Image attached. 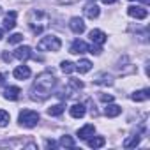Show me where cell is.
<instances>
[{
    "label": "cell",
    "instance_id": "6da1fadb",
    "mask_svg": "<svg viewBox=\"0 0 150 150\" xmlns=\"http://www.w3.org/2000/svg\"><path fill=\"white\" fill-rule=\"evenodd\" d=\"M55 87V76L53 72L44 71L35 78L32 88H30V99L32 101H44L51 96V88Z\"/></svg>",
    "mask_w": 150,
    "mask_h": 150
},
{
    "label": "cell",
    "instance_id": "7a4b0ae2",
    "mask_svg": "<svg viewBox=\"0 0 150 150\" xmlns=\"http://www.w3.org/2000/svg\"><path fill=\"white\" fill-rule=\"evenodd\" d=\"M28 27H30V30H32V34L34 35H41L42 34V30L48 27V23H50V16H48V13H44V11H41V9H32L30 13H28Z\"/></svg>",
    "mask_w": 150,
    "mask_h": 150
},
{
    "label": "cell",
    "instance_id": "3957f363",
    "mask_svg": "<svg viewBox=\"0 0 150 150\" xmlns=\"http://www.w3.org/2000/svg\"><path fill=\"white\" fill-rule=\"evenodd\" d=\"M62 48V41L57 35H46L37 42V50L41 51H58Z\"/></svg>",
    "mask_w": 150,
    "mask_h": 150
},
{
    "label": "cell",
    "instance_id": "277c9868",
    "mask_svg": "<svg viewBox=\"0 0 150 150\" xmlns=\"http://www.w3.org/2000/svg\"><path fill=\"white\" fill-rule=\"evenodd\" d=\"M18 122H20L23 127L32 129V127H35L37 122H39V113L34 111V110H23V111L20 113V117H18Z\"/></svg>",
    "mask_w": 150,
    "mask_h": 150
},
{
    "label": "cell",
    "instance_id": "5b68a950",
    "mask_svg": "<svg viewBox=\"0 0 150 150\" xmlns=\"http://www.w3.org/2000/svg\"><path fill=\"white\" fill-rule=\"evenodd\" d=\"M81 88H83V81L71 78V80H69V83H67V87H65V88H64V92L60 94V97H62V99H67V97L74 96V92H76V90H81Z\"/></svg>",
    "mask_w": 150,
    "mask_h": 150
},
{
    "label": "cell",
    "instance_id": "8992f818",
    "mask_svg": "<svg viewBox=\"0 0 150 150\" xmlns=\"http://www.w3.org/2000/svg\"><path fill=\"white\" fill-rule=\"evenodd\" d=\"M127 14L131 18H136V20H145L148 16V11L145 7H139V6H131V7H127Z\"/></svg>",
    "mask_w": 150,
    "mask_h": 150
},
{
    "label": "cell",
    "instance_id": "52a82bcc",
    "mask_svg": "<svg viewBox=\"0 0 150 150\" xmlns=\"http://www.w3.org/2000/svg\"><path fill=\"white\" fill-rule=\"evenodd\" d=\"M88 35H90V41H92L94 44H99V46H101V44H104V42H106V39H108V37H106V34H104L103 30H99V28L90 30V34H88Z\"/></svg>",
    "mask_w": 150,
    "mask_h": 150
},
{
    "label": "cell",
    "instance_id": "ba28073f",
    "mask_svg": "<svg viewBox=\"0 0 150 150\" xmlns=\"http://www.w3.org/2000/svg\"><path fill=\"white\" fill-rule=\"evenodd\" d=\"M69 27H71V30H72L74 34H83V32H85V23H83V20H81V18H78V16L71 18Z\"/></svg>",
    "mask_w": 150,
    "mask_h": 150
},
{
    "label": "cell",
    "instance_id": "9c48e42d",
    "mask_svg": "<svg viewBox=\"0 0 150 150\" xmlns=\"http://www.w3.org/2000/svg\"><path fill=\"white\" fill-rule=\"evenodd\" d=\"M13 57L18 58V60H27V58L32 57V50H30V46H20V48L14 50Z\"/></svg>",
    "mask_w": 150,
    "mask_h": 150
},
{
    "label": "cell",
    "instance_id": "30bf717a",
    "mask_svg": "<svg viewBox=\"0 0 150 150\" xmlns=\"http://www.w3.org/2000/svg\"><path fill=\"white\" fill-rule=\"evenodd\" d=\"M71 53H74V55H80V53H87L88 51V44L87 42H83V41H80V39H76L72 44H71V50H69Z\"/></svg>",
    "mask_w": 150,
    "mask_h": 150
},
{
    "label": "cell",
    "instance_id": "8fae6325",
    "mask_svg": "<svg viewBox=\"0 0 150 150\" xmlns=\"http://www.w3.org/2000/svg\"><path fill=\"white\" fill-rule=\"evenodd\" d=\"M94 132H96L94 124H87V125H83L81 129H78V138H80V139H88L90 136H94Z\"/></svg>",
    "mask_w": 150,
    "mask_h": 150
},
{
    "label": "cell",
    "instance_id": "7c38bea8",
    "mask_svg": "<svg viewBox=\"0 0 150 150\" xmlns=\"http://www.w3.org/2000/svg\"><path fill=\"white\" fill-rule=\"evenodd\" d=\"M13 76H14L16 80H27V78H30V69H28L27 65H18V67L13 71Z\"/></svg>",
    "mask_w": 150,
    "mask_h": 150
},
{
    "label": "cell",
    "instance_id": "4fadbf2b",
    "mask_svg": "<svg viewBox=\"0 0 150 150\" xmlns=\"http://www.w3.org/2000/svg\"><path fill=\"white\" fill-rule=\"evenodd\" d=\"M16 11H9L7 14H6V18H4V28L6 30H13L14 27H16Z\"/></svg>",
    "mask_w": 150,
    "mask_h": 150
},
{
    "label": "cell",
    "instance_id": "5bb4252c",
    "mask_svg": "<svg viewBox=\"0 0 150 150\" xmlns=\"http://www.w3.org/2000/svg\"><path fill=\"white\" fill-rule=\"evenodd\" d=\"M69 113H71V117L72 118H81V117H85V113H87V110H85V104H72L71 106V110H69Z\"/></svg>",
    "mask_w": 150,
    "mask_h": 150
},
{
    "label": "cell",
    "instance_id": "9a60e30c",
    "mask_svg": "<svg viewBox=\"0 0 150 150\" xmlns=\"http://www.w3.org/2000/svg\"><path fill=\"white\" fill-rule=\"evenodd\" d=\"M20 94H21V90L18 87H7L6 92H4V97L7 101H18L20 99Z\"/></svg>",
    "mask_w": 150,
    "mask_h": 150
},
{
    "label": "cell",
    "instance_id": "2e32d148",
    "mask_svg": "<svg viewBox=\"0 0 150 150\" xmlns=\"http://www.w3.org/2000/svg\"><path fill=\"white\" fill-rule=\"evenodd\" d=\"M99 14H101L99 6H96V4H88V6L85 7V16H87V18L96 20V18H99Z\"/></svg>",
    "mask_w": 150,
    "mask_h": 150
},
{
    "label": "cell",
    "instance_id": "e0dca14e",
    "mask_svg": "<svg viewBox=\"0 0 150 150\" xmlns=\"http://www.w3.org/2000/svg\"><path fill=\"white\" fill-rule=\"evenodd\" d=\"M131 99H132V101H136V103H143V101L150 99V90H148V88L138 90V92H134V94L131 96Z\"/></svg>",
    "mask_w": 150,
    "mask_h": 150
},
{
    "label": "cell",
    "instance_id": "ac0fdd59",
    "mask_svg": "<svg viewBox=\"0 0 150 150\" xmlns=\"http://www.w3.org/2000/svg\"><path fill=\"white\" fill-rule=\"evenodd\" d=\"M94 83H97V85H113V78L106 72H101L94 78Z\"/></svg>",
    "mask_w": 150,
    "mask_h": 150
},
{
    "label": "cell",
    "instance_id": "d6986e66",
    "mask_svg": "<svg viewBox=\"0 0 150 150\" xmlns=\"http://www.w3.org/2000/svg\"><path fill=\"white\" fill-rule=\"evenodd\" d=\"M74 65H76V71H78L80 74H85V72H88V71L92 69V62L87 60V58H81L78 64H74Z\"/></svg>",
    "mask_w": 150,
    "mask_h": 150
},
{
    "label": "cell",
    "instance_id": "ffe728a7",
    "mask_svg": "<svg viewBox=\"0 0 150 150\" xmlns=\"http://www.w3.org/2000/svg\"><path fill=\"white\" fill-rule=\"evenodd\" d=\"M120 113H122V108H120L118 104H108V106L104 108V115H106V117H111V118H113V117H118Z\"/></svg>",
    "mask_w": 150,
    "mask_h": 150
},
{
    "label": "cell",
    "instance_id": "44dd1931",
    "mask_svg": "<svg viewBox=\"0 0 150 150\" xmlns=\"http://www.w3.org/2000/svg\"><path fill=\"white\" fill-rule=\"evenodd\" d=\"M0 146H27V148H32V150L37 148L35 143H23V141H4V143H0Z\"/></svg>",
    "mask_w": 150,
    "mask_h": 150
},
{
    "label": "cell",
    "instance_id": "7402d4cb",
    "mask_svg": "<svg viewBox=\"0 0 150 150\" xmlns=\"http://www.w3.org/2000/svg\"><path fill=\"white\" fill-rule=\"evenodd\" d=\"M87 141H88V146H90V148H101V146H104V143H106V139H104L103 136H94V138L90 136Z\"/></svg>",
    "mask_w": 150,
    "mask_h": 150
},
{
    "label": "cell",
    "instance_id": "603a6c76",
    "mask_svg": "<svg viewBox=\"0 0 150 150\" xmlns=\"http://www.w3.org/2000/svg\"><path fill=\"white\" fill-rule=\"evenodd\" d=\"M58 145L62 146V148H74V145H76V143H74V139L71 138V136H62L60 138V141H58Z\"/></svg>",
    "mask_w": 150,
    "mask_h": 150
},
{
    "label": "cell",
    "instance_id": "cb8c5ba5",
    "mask_svg": "<svg viewBox=\"0 0 150 150\" xmlns=\"http://www.w3.org/2000/svg\"><path fill=\"white\" fill-rule=\"evenodd\" d=\"M64 110H65V106L60 103V104H55V106L48 108V115H50V117H58V115L64 113Z\"/></svg>",
    "mask_w": 150,
    "mask_h": 150
},
{
    "label": "cell",
    "instance_id": "d4e9b609",
    "mask_svg": "<svg viewBox=\"0 0 150 150\" xmlns=\"http://www.w3.org/2000/svg\"><path fill=\"white\" fill-rule=\"evenodd\" d=\"M139 141H141V136H139V134H134V136H131V138H127V139L124 141V146H125V148H132V146L139 145Z\"/></svg>",
    "mask_w": 150,
    "mask_h": 150
},
{
    "label": "cell",
    "instance_id": "484cf974",
    "mask_svg": "<svg viewBox=\"0 0 150 150\" xmlns=\"http://www.w3.org/2000/svg\"><path fill=\"white\" fill-rule=\"evenodd\" d=\"M60 69H62L65 74H71L72 71H76V65H74L72 62H69V60H64V62L60 64Z\"/></svg>",
    "mask_w": 150,
    "mask_h": 150
},
{
    "label": "cell",
    "instance_id": "4316f807",
    "mask_svg": "<svg viewBox=\"0 0 150 150\" xmlns=\"http://www.w3.org/2000/svg\"><path fill=\"white\" fill-rule=\"evenodd\" d=\"M9 120H11L9 113H7L6 110H0V127H6V125L9 124Z\"/></svg>",
    "mask_w": 150,
    "mask_h": 150
},
{
    "label": "cell",
    "instance_id": "83f0119b",
    "mask_svg": "<svg viewBox=\"0 0 150 150\" xmlns=\"http://www.w3.org/2000/svg\"><path fill=\"white\" fill-rule=\"evenodd\" d=\"M23 41V34H13L9 35V44H18Z\"/></svg>",
    "mask_w": 150,
    "mask_h": 150
},
{
    "label": "cell",
    "instance_id": "f1b7e54d",
    "mask_svg": "<svg viewBox=\"0 0 150 150\" xmlns=\"http://www.w3.org/2000/svg\"><path fill=\"white\" fill-rule=\"evenodd\" d=\"M99 97H101V101H104V103H111V101H113V96H106V94H101Z\"/></svg>",
    "mask_w": 150,
    "mask_h": 150
},
{
    "label": "cell",
    "instance_id": "f546056e",
    "mask_svg": "<svg viewBox=\"0 0 150 150\" xmlns=\"http://www.w3.org/2000/svg\"><path fill=\"white\" fill-rule=\"evenodd\" d=\"M46 146H48V148H55V146H57V143H55L53 139H48V141H46Z\"/></svg>",
    "mask_w": 150,
    "mask_h": 150
},
{
    "label": "cell",
    "instance_id": "4dcf8cb0",
    "mask_svg": "<svg viewBox=\"0 0 150 150\" xmlns=\"http://www.w3.org/2000/svg\"><path fill=\"white\" fill-rule=\"evenodd\" d=\"M4 60H6V62H11V60H13V55H9V53H4Z\"/></svg>",
    "mask_w": 150,
    "mask_h": 150
},
{
    "label": "cell",
    "instance_id": "1f68e13d",
    "mask_svg": "<svg viewBox=\"0 0 150 150\" xmlns=\"http://www.w3.org/2000/svg\"><path fill=\"white\" fill-rule=\"evenodd\" d=\"M6 85V74H0V87Z\"/></svg>",
    "mask_w": 150,
    "mask_h": 150
},
{
    "label": "cell",
    "instance_id": "d6a6232c",
    "mask_svg": "<svg viewBox=\"0 0 150 150\" xmlns=\"http://www.w3.org/2000/svg\"><path fill=\"white\" fill-rule=\"evenodd\" d=\"M103 2H104V4H115L117 0H103Z\"/></svg>",
    "mask_w": 150,
    "mask_h": 150
},
{
    "label": "cell",
    "instance_id": "836d02e7",
    "mask_svg": "<svg viewBox=\"0 0 150 150\" xmlns=\"http://www.w3.org/2000/svg\"><path fill=\"white\" fill-rule=\"evenodd\" d=\"M139 2H143V4H150V0H139Z\"/></svg>",
    "mask_w": 150,
    "mask_h": 150
},
{
    "label": "cell",
    "instance_id": "e575fe53",
    "mask_svg": "<svg viewBox=\"0 0 150 150\" xmlns=\"http://www.w3.org/2000/svg\"><path fill=\"white\" fill-rule=\"evenodd\" d=\"M4 37V32H2V28H0V39H2Z\"/></svg>",
    "mask_w": 150,
    "mask_h": 150
},
{
    "label": "cell",
    "instance_id": "d590c367",
    "mask_svg": "<svg viewBox=\"0 0 150 150\" xmlns=\"http://www.w3.org/2000/svg\"><path fill=\"white\" fill-rule=\"evenodd\" d=\"M0 13H2V7H0Z\"/></svg>",
    "mask_w": 150,
    "mask_h": 150
}]
</instances>
